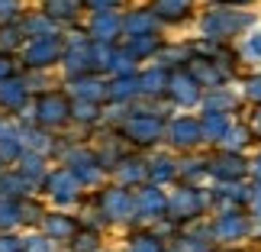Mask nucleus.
Listing matches in <instances>:
<instances>
[{
    "label": "nucleus",
    "instance_id": "obj_10",
    "mask_svg": "<svg viewBox=\"0 0 261 252\" xmlns=\"http://www.w3.org/2000/svg\"><path fill=\"white\" fill-rule=\"evenodd\" d=\"M139 204H142V210H148V220L168 214V197L158 188H145L142 194H139Z\"/></svg>",
    "mask_w": 261,
    "mask_h": 252
},
{
    "label": "nucleus",
    "instance_id": "obj_3",
    "mask_svg": "<svg viewBox=\"0 0 261 252\" xmlns=\"http://www.w3.org/2000/svg\"><path fill=\"white\" fill-rule=\"evenodd\" d=\"M252 233V217H248V210L242 207H223L219 214L213 217V223H210V236H213V243H239V239H245Z\"/></svg>",
    "mask_w": 261,
    "mask_h": 252
},
{
    "label": "nucleus",
    "instance_id": "obj_17",
    "mask_svg": "<svg viewBox=\"0 0 261 252\" xmlns=\"http://www.w3.org/2000/svg\"><path fill=\"white\" fill-rule=\"evenodd\" d=\"M133 252H162V243L155 236H142V239H136Z\"/></svg>",
    "mask_w": 261,
    "mask_h": 252
},
{
    "label": "nucleus",
    "instance_id": "obj_13",
    "mask_svg": "<svg viewBox=\"0 0 261 252\" xmlns=\"http://www.w3.org/2000/svg\"><path fill=\"white\" fill-rule=\"evenodd\" d=\"M245 97L252 100V104H261V72L245 78Z\"/></svg>",
    "mask_w": 261,
    "mask_h": 252
},
{
    "label": "nucleus",
    "instance_id": "obj_12",
    "mask_svg": "<svg viewBox=\"0 0 261 252\" xmlns=\"http://www.w3.org/2000/svg\"><path fill=\"white\" fill-rule=\"evenodd\" d=\"M148 171H152L155 181H171V178H177V162L174 158H155Z\"/></svg>",
    "mask_w": 261,
    "mask_h": 252
},
{
    "label": "nucleus",
    "instance_id": "obj_8",
    "mask_svg": "<svg viewBox=\"0 0 261 252\" xmlns=\"http://www.w3.org/2000/svg\"><path fill=\"white\" fill-rule=\"evenodd\" d=\"M248 143H252V129H248L245 123H236V126H229V133L223 136V152H236V155H242V149H248Z\"/></svg>",
    "mask_w": 261,
    "mask_h": 252
},
{
    "label": "nucleus",
    "instance_id": "obj_6",
    "mask_svg": "<svg viewBox=\"0 0 261 252\" xmlns=\"http://www.w3.org/2000/svg\"><path fill=\"white\" fill-rule=\"evenodd\" d=\"M168 94H171L180 107H197V100H203V90H200V84L187 72H177V75L168 78Z\"/></svg>",
    "mask_w": 261,
    "mask_h": 252
},
{
    "label": "nucleus",
    "instance_id": "obj_5",
    "mask_svg": "<svg viewBox=\"0 0 261 252\" xmlns=\"http://www.w3.org/2000/svg\"><path fill=\"white\" fill-rule=\"evenodd\" d=\"M168 143L177 149H194L203 143V133H200V120L197 117H177L168 126Z\"/></svg>",
    "mask_w": 261,
    "mask_h": 252
},
{
    "label": "nucleus",
    "instance_id": "obj_2",
    "mask_svg": "<svg viewBox=\"0 0 261 252\" xmlns=\"http://www.w3.org/2000/svg\"><path fill=\"white\" fill-rule=\"evenodd\" d=\"M210 207H213V191L184 185L180 191H174V194L168 197V220H177V223L197 220L200 214H206Z\"/></svg>",
    "mask_w": 261,
    "mask_h": 252
},
{
    "label": "nucleus",
    "instance_id": "obj_15",
    "mask_svg": "<svg viewBox=\"0 0 261 252\" xmlns=\"http://www.w3.org/2000/svg\"><path fill=\"white\" fill-rule=\"evenodd\" d=\"M248 217H252V223H255V220H258V223H261V188H252V197H248Z\"/></svg>",
    "mask_w": 261,
    "mask_h": 252
},
{
    "label": "nucleus",
    "instance_id": "obj_19",
    "mask_svg": "<svg viewBox=\"0 0 261 252\" xmlns=\"http://www.w3.org/2000/svg\"><path fill=\"white\" fill-rule=\"evenodd\" d=\"M248 129H252L255 139H261V110H255V113H252V126H248Z\"/></svg>",
    "mask_w": 261,
    "mask_h": 252
},
{
    "label": "nucleus",
    "instance_id": "obj_11",
    "mask_svg": "<svg viewBox=\"0 0 261 252\" xmlns=\"http://www.w3.org/2000/svg\"><path fill=\"white\" fill-rule=\"evenodd\" d=\"M184 165L187 168H177V175H184L187 185H194V181H200V178L210 175V158H187Z\"/></svg>",
    "mask_w": 261,
    "mask_h": 252
},
{
    "label": "nucleus",
    "instance_id": "obj_21",
    "mask_svg": "<svg viewBox=\"0 0 261 252\" xmlns=\"http://www.w3.org/2000/svg\"><path fill=\"white\" fill-rule=\"evenodd\" d=\"M223 252H248V249H239V246H236V249H223Z\"/></svg>",
    "mask_w": 261,
    "mask_h": 252
},
{
    "label": "nucleus",
    "instance_id": "obj_14",
    "mask_svg": "<svg viewBox=\"0 0 261 252\" xmlns=\"http://www.w3.org/2000/svg\"><path fill=\"white\" fill-rule=\"evenodd\" d=\"M190 4L194 0H158V10H165V7H174V19H180V16H187L190 13Z\"/></svg>",
    "mask_w": 261,
    "mask_h": 252
},
{
    "label": "nucleus",
    "instance_id": "obj_1",
    "mask_svg": "<svg viewBox=\"0 0 261 252\" xmlns=\"http://www.w3.org/2000/svg\"><path fill=\"white\" fill-rule=\"evenodd\" d=\"M255 16L252 13H239V10L232 7H210L203 19H200V29H203V36L210 39V42H229L232 36H239L245 26H252Z\"/></svg>",
    "mask_w": 261,
    "mask_h": 252
},
{
    "label": "nucleus",
    "instance_id": "obj_18",
    "mask_svg": "<svg viewBox=\"0 0 261 252\" xmlns=\"http://www.w3.org/2000/svg\"><path fill=\"white\" fill-rule=\"evenodd\" d=\"M248 175L255 178V188H261V152L252 158V162H248Z\"/></svg>",
    "mask_w": 261,
    "mask_h": 252
},
{
    "label": "nucleus",
    "instance_id": "obj_20",
    "mask_svg": "<svg viewBox=\"0 0 261 252\" xmlns=\"http://www.w3.org/2000/svg\"><path fill=\"white\" fill-rule=\"evenodd\" d=\"M229 4H236V7H239V4H255V0H229Z\"/></svg>",
    "mask_w": 261,
    "mask_h": 252
},
{
    "label": "nucleus",
    "instance_id": "obj_16",
    "mask_svg": "<svg viewBox=\"0 0 261 252\" xmlns=\"http://www.w3.org/2000/svg\"><path fill=\"white\" fill-rule=\"evenodd\" d=\"M242 49H245V55H248V58H261V29L245 39V45H242Z\"/></svg>",
    "mask_w": 261,
    "mask_h": 252
},
{
    "label": "nucleus",
    "instance_id": "obj_4",
    "mask_svg": "<svg viewBox=\"0 0 261 252\" xmlns=\"http://www.w3.org/2000/svg\"><path fill=\"white\" fill-rule=\"evenodd\" d=\"M210 175L216 181H223V185H239L248 175V158L236 155V152H223V155L210 158Z\"/></svg>",
    "mask_w": 261,
    "mask_h": 252
},
{
    "label": "nucleus",
    "instance_id": "obj_9",
    "mask_svg": "<svg viewBox=\"0 0 261 252\" xmlns=\"http://www.w3.org/2000/svg\"><path fill=\"white\" fill-rule=\"evenodd\" d=\"M203 104H206V110H216V113H229V110H236L239 97H236L229 87H213V90H210V94L203 97Z\"/></svg>",
    "mask_w": 261,
    "mask_h": 252
},
{
    "label": "nucleus",
    "instance_id": "obj_7",
    "mask_svg": "<svg viewBox=\"0 0 261 252\" xmlns=\"http://www.w3.org/2000/svg\"><path fill=\"white\" fill-rule=\"evenodd\" d=\"M229 113H216V110H206L200 117V133H203V143H223V136L229 133Z\"/></svg>",
    "mask_w": 261,
    "mask_h": 252
}]
</instances>
